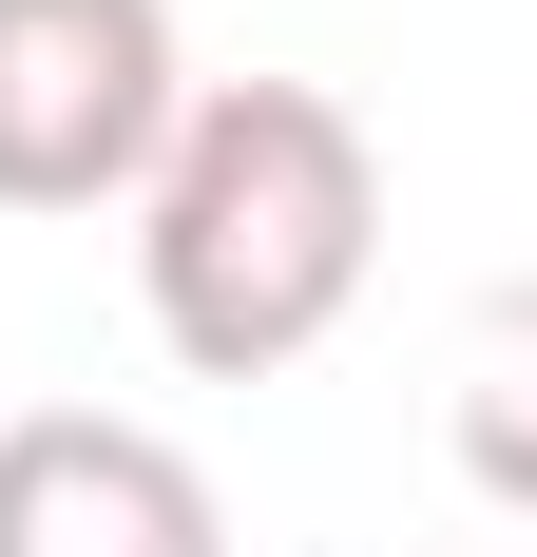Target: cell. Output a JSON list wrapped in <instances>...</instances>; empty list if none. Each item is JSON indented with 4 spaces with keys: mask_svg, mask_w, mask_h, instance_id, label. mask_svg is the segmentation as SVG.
Instances as JSON below:
<instances>
[{
    "mask_svg": "<svg viewBox=\"0 0 537 557\" xmlns=\"http://www.w3.org/2000/svg\"><path fill=\"white\" fill-rule=\"evenodd\" d=\"M173 0H0V212H115L173 154Z\"/></svg>",
    "mask_w": 537,
    "mask_h": 557,
    "instance_id": "2",
    "label": "cell"
},
{
    "mask_svg": "<svg viewBox=\"0 0 537 557\" xmlns=\"http://www.w3.org/2000/svg\"><path fill=\"white\" fill-rule=\"evenodd\" d=\"M384 270V154L326 77H192L135 173V308L192 385H288Z\"/></svg>",
    "mask_w": 537,
    "mask_h": 557,
    "instance_id": "1",
    "label": "cell"
},
{
    "mask_svg": "<svg viewBox=\"0 0 537 557\" xmlns=\"http://www.w3.org/2000/svg\"><path fill=\"white\" fill-rule=\"evenodd\" d=\"M461 481H480L499 519H537V270L480 308V346H461Z\"/></svg>",
    "mask_w": 537,
    "mask_h": 557,
    "instance_id": "4",
    "label": "cell"
},
{
    "mask_svg": "<svg viewBox=\"0 0 537 557\" xmlns=\"http://www.w3.org/2000/svg\"><path fill=\"white\" fill-rule=\"evenodd\" d=\"M0 557H230V500L154 423L39 404V423H0Z\"/></svg>",
    "mask_w": 537,
    "mask_h": 557,
    "instance_id": "3",
    "label": "cell"
}]
</instances>
